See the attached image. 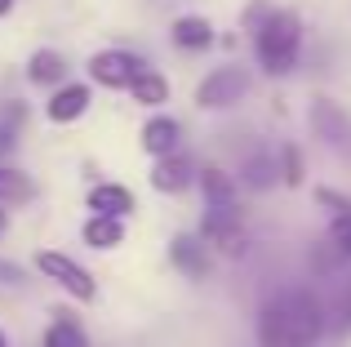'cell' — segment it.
Instances as JSON below:
<instances>
[{
    "instance_id": "1",
    "label": "cell",
    "mask_w": 351,
    "mask_h": 347,
    "mask_svg": "<svg viewBox=\"0 0 351 347\" xmlns=\"http://www.w3.org/2000/svg\"><path fill=\"white\" fill-rule=\"evenodd\" d=\"M329 334V307L311 285H285L258 303V347H320Z\"/></svg>"
},
{
    "instance_id": "2",
    "label": "cell",
    "mask_w": 351,
    "mask_h": 347,
    "mask_svg": "<svg viewBox=\"0 0 351 347\" xmlns=\"http://www.w3.org/2000/svg\"><path fill=\"white\" fill-rule=\"evenodd\" d=\"M249 40H254V62L263 76H293L302 62V18L293 14V9H276L263 18V23L249 32Z\"/></svg>"
},
{
    "instance_id": "3",
    "label": "cell",
    "mask_w": 351,
    "mask_h": 347,
    "mask_svg": "<svg viewBox=\"0 0 351 347\" xmlns=\"http://www.w3.org/2000/svg\"><path fill=\"white\" fill-rule=\"evenodd\" d=\"M249 89H254L249 67L223 62V67H214V71L200 76V85L191 89V103H196L200 112H232V107H240L249 98Z\"/></svg>"
},
{
    "instance_id": "4",
    "label": "cell",
    "mask_w": 351,
    "mask_h": 347,
    "mask_svg": "<svg viewBox=\"0 0 351 347\" xmlns=\"http://www.w3.org/2000/svg\"><path fill=\"white\" fill-rule=\"evenodd\" d=\"M32 267L40 272L45 280H53V285H58L67 298H76V303H98V280H94V272H89L80 259H71V254H62V250H36Z\"/></svg>"
},
{
    "instance_id": "5",
    "label": "cell",
    "mask_w": 351,
    "mask_h": 347,
    "mask_svg": "<svg viewBox=\"0 0 351 347\" xmlns=\"http://www.w3.org/2000/svg\"><path fill=\"white\" fill-rule=\"evenodd\" d=\"M200 241L214 259H227V263H240L249 254V232L240 223V214H218V209H205L200 218Z\"/></svg>"
},
{
    "instance_id": "6",
    "label": "cell",
    "mask_w": 351,
    "mask_h": 347,
    "mask_svg": "<svg viewBox=\"0 0 351 347\" xmlns=\"http://www.w3.org/2000/svg\"><path fill=\"white\" fill-rule=\"evenodd\" d=\"M143 67L147 62L129 49H98V53H89V62H85L89 85H98V89H129V80Z\"/></svg>"
},
{
    "instance_id": "7",
    "label": "cell",
    "mask_w": 351,
    "mask_h": 347,
    "mask_svg": "<svg viewBox=\"0 0 351 347\" xmlns=\"http://www.w3.org/2000/svg\"><path fill=\"white\" fill-rule=\"evenodd\" d=\"M196 187L205 196V209H218V214H240V182L232 169L223 165H200L196 169Z\"/></svg>"
},
{
    "instance_id": "8",
    "label": "cell",
    "mask_w": 351,
    "mask_h": 347,
    "mask_svg": "<svg viewBox=\"0 0 351 347\" xmlns=\"http://www.w3.org/2000/svg\"><path fill=\"white\" fill-rule=\"evenodd\" d=\"M307 125H311V134H316L325 147H347V143H351V121H347V112L334 103V98H325V94L311 98Z\"/></svg>"
},
{
    "instance_id": "9",
    "label": "cell",
    "mask_w": 351,
    "mask_h": 347,
    "mask_svg": "<svg viewBox=\"0 0 351 347\" xmlns=\"http://www.w3.org/2000/svg\"><path fill=\"white\" fill-rule=\"evenodd\" d=\"M196 160L187 152H169V156H156L152 160V187L160 196H182L187 187H196Z\"/></svg>"
},
{
    "instance_id": "10",
    "label": "cell",
    "mask_w": 351,
    "mask_h": 347,
    "mask_svg": "<svg viewBox=\"0 0 351 347\" xmlns=\"http://www.w3.org/2000/svg\"><path fill=\"white\" fill-rule=\"evenodd\" d=\"M89 107H94V89H89L85 80H62L58 89H49L45 116H49L53 125H76Z\"/></svg>"
},
{
    "instance_id": "11",
    "label": "cell",
    "mask_w": 351,
    "mask_h": 347,
    "mask_svg": "<svg viewBox=\"0 0 351 347\" xmlns=\"http://www.w3.org/2000/svg\"><path fill=\"white\" fill-rule=\"evenodd\" d=\"M138 143H143L147 156H169V152H182V121L169 112H152L138 130Z\"/></svg>"
},
{
    "instance_id": "12",
    "label": "cell",
    "mask_w": 351,
    "mask_h": 347,
    "mask_svg": "<svg viewBox=\"0 0 351 347\" xmlns=\"http://www.w3.org/2000/svg\"><path fill=\"white\" fill-rule=\"evenodd\" d=\"M209 263H214V254L205 250V241H200L196 232H178V236L169 241V267L178 272V276L205 280V276H209Z\"/></svg>"
},
{
    "instance_id": "13",
    "label": "cell",
    "mask_w": 351,
    "mask_h": 347,
    "mask_svg": "<svg viewBox=\"0 0 351 347\" xmlns=\"http://www.w3.org/2000/svg\"><path fill=\"white\" fill-rule=\"evenodd\" d=\"M236 182L245 191H271L280 182V169H276V152L271 147H254L240 156V169H236Z\"/></svg>"
},
{
    "instance_id": "14",
    "label": "cell",
    "mask_w": 351,
    "mask_h": 347,
    "mask_svg": "<svg viewBox=\"0 0 351 347\" xmlns=\"http://www.w3.org/2000/svg\"><path fill=\"white\" fill-rule=\"evenodd\" d=\"M85 205H89V214H103V218H129L138 209V196L125 182H94Z\"/></svg>"
},
{
    "instance_id": "15",
    "label": "cell",
    "mask_w": 351,
    "mask_h": 347,
    "mask_svg": "<svg viewBox=\"0 0 351 347\" xmlns=\"http://www.w3.org/2000/svg\"><path fill=\"white\" fill-rule=\"evenodd\" d=\"M169 40H173V49H182V53H205L209 45H214V23H209L205 14H178L169 23Z\"/></svg>"
},
{
    "instance_id": "16",
    "label": "cell",
    "mask_w": 351,
    "mask_h": 347,
    "mask_svg": "<svg viewBox=\"0 0 351 347\" xmlns=\"http://www.w3.org/2000/svg\"><path fill=\"white\" fill-rule=\"evenodd\" d=\"M67 71H71L67 53L45 45V49H36L32 58H27V85H36V89H58L62 80H67Z\"/></svg>"
},
{
    "instance_id": "17",
    "label": "cell",
    "mask_w": 351,
    "mask_h": 347,
    "mask_svg": "<svg viewBox=\"0 0 351 347\" xmlns=\"http://www.w3.org/2000/svg\"><path fill=\"white\" fill-rule=\"evenodd\" d=\"M125 94L134 98L138 107H147V112H160V107L169 103V76H165V71H156V67H143L134 80H129Z\"/></svg>"
},
{
    "instance_id": "18",
    "label": "cell",
    "mask_w": 351,
    "mask_h": 347,
    "mask_svg": "<svg viewBox=\"0 0 351 347\" xmlns=\"http://www.w3.org/2000/svg\"><path fill=\"white\" fill-rule=\"evenodd\" d=\"M40 347H94L89 343V334H85V325L76 321L71 312H53V321L45 325V334H40Z\"/></svg>"
},
{
    "instance_id": "19",
    "label": "cell",
    "mask_w": 351,
    "mask_h": 347,
    "mask_svg": "<svg viewBox=\"0 0 351 347\" xmlns=\"http://www.w3.org/2000/svg\"><path fill=\"white\" fill-rule=\"evenodd\" d=\"M80 241H85L89 250H120V245H125V218L89 214L85 227H80Z\"/></svg>"
},
{
    "instance_id": "20",
    "label": "cell",
    "mask_w": 351,
    "mask_h": 347,
    "mask_svg": "<svg viewBox=\"0 0 351 347\" xmlns=\"http://www.w3.org/2000/svg\"><path fill=\"white\" fill-rule=\"evenodd\" d=\"M23 130H27V103H14V98H9V103L0 107V160L14 156Z\"/></svg>"
},
{
    "instance_id": "21",
    "label": "cell",
    "mask_w": 351,
    "mask_h": 347,
    "mask_svg": "<svg viewBox=\"0 0 351 347\" xmlns=\"http://www.w3.org/2000/svg\"><path fill=\"white\" fill-rule=\"evenodd\" d=\"M32 196H36V182L23 169H14L9 160H0V205L14 209V205H27Z\"/></svg>"
},
{
    "instance_id": "22",
    "label": "cell",
    "mask_w": 351,
    "mask_h": 347,
    "mask_svg": "<svg viewBox=\"0 0 351 347\" xmlns=\"http://www.w3.org/2000/svg\"><path fill=\"white\" fill-rule=\"evenodd\" d=\"M276 169H280V187H302L307 182V160H302L298 143H280L276 147Z\"/></svg>"
},
{
    "instance_id": "23",
    "label": "cell",
    "mask_w": 351,
    "mask_h": 347,
    "mask_svg": "<svg viewBox=\"0 0 351 347\" xmlns=\"http://www.w3.org/2000/svg\"><path fill=\"white\" fill-rule=\"evenodd\" d=\"M325 250L338 263H351V214H334L325 227Z\"/></svg>"
},
{
    "instance_id": "24",
    "label": "cell",
    "mask_w": 351,
    "mask_h": 347,
    "mask_svg": "<svg viewBox=\"0 0 351 347\" xmlns=\"http://www.w3.org/2000/svg\"><path fill=\"white\" fill-rule=\"evenodd\" d=\"M311 200H316L329 218H334V214H351V196H343V191H334V187H316Z\"/></svg>"
},
{
    "instance_id": "25",
    "label": "cell",
    "mask_w": 351,
    "mask_h": 347,
    "mask_svg": "<svg viewBox=\"0 0 351 347\" xmlns=\"http://www.w3.org/2000/svg\"><path fill=\"white\" fill-rule=\"evenodd\" d=\"M267 14H271V5H267V0H254V5L245 9V18H240V27H245V32H254V27L263 23Z\"/></svg>"
},
{
    "instance_id": "26",
    "label": "cell",
    "mask_w": 351,
    "mask_h": 347,
    "mask_svg": "<svg viewBox=\"0 0 351 347\" xmlns=\"http://www.w3.org/2000/svg\"><path fill=\"white\" fill-rule=\"evenodd\" d=\"M0 285H27V272L18 267V263H0Z\"/></svg>"
},
{
    "instance_id": "27",
    "label": "cell",
    "mask_w": 351,
    "mask_h": 347,
    "mask_svg": "<svg viewBox=\"0 0 351 347\" xmlns=\"http://www.w3.org/2000/svg\"><path fill=\"white\" fill-rule=\"evenodd\" d=\"M338 325H343V330H351V276H347L343 294H338Z\"/></svg>"
},
{
    "instance_id": "28",
    "label": "cell",
    "mask_w": 351,
    "mask_h": 347,
    "mask_svg": "<svg viewBox=\"0 0 351 347\" xmlns=\"http://www.w3.org/2000/svg\"><path fill=\"white\" fill-rule=\"evenodd\" d=\"M5 232H9V209L0 205V241H5Z\"/></svg>"
},
{
    "instance_id": "29",
    "label": "cell",
    "mask_w": 351,
    "mask_h": 347,
    "mask_svg": "<svg viewBox=\"0 0 351 347\" xmlns=\"http://www.w3.org/2000/svg\"><path fill=\"white\" fill-rule=\"evenodd\" d=\"M9 9H14V0H0V18H5V14H9Z\"/></svg>"
},
{
    "instance_id": "30",
    "label": "cell",
    "mask_w": 351,
    "mask_h": 347,
    "mask_svg": "<svg viewBox=\"0 0 351 347\" xmlns=\"http://www.w3.org/2000/svg\"><path fill=\"white\" fill-rule=\"evenodd\" d=\"M0 347H9V334L5 330H0Z\"/></svg>"
},
{
    "instance_id": "31",
    "label": "cell",
    "mask_w": 351,
    "mask_h": 347,
    "mask_svg": "<svg viewBox=\"0 0 351 347\" xmlns=\"http://www.w3.org/2000/svg\"><path fill=\"white\" fill-rule=\"evenodd\" d=\"M329 347H338V343H329Z\"/></svg>"
}]
</instances>
